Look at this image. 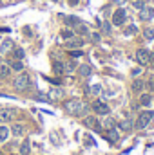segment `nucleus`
<instances>
[{
    "label": "nucleus",
    "instance_id": "obj_1",
    "mask_svg": "<svg viewBox=\"0 0 154 155\" xmlns=\"http://www.w3.org/2000/svg\"><path fill=\"white\" fill-rule=\"evenodd\" d=\"M65 108H67L69 114H73V116H76V117H82L89 112V105H85V103L80 101V99H71V101H67V103H65Z\"/></svg>",
    "mask_w": 154,
    "mask_h": 155
},
{
    "label": "nucleus",
    "instance_id": "obj_2",
    "mask_svg": "<svg viewBox=\"0 0 154 155\" xmlns=\"http://www.w3.org/2000/svg\"><path fill=\"white\" fill-rule=\"evenodd\" d=\"M29 85H31V76L26 74V72L18 74V76L15 78V81H13V87H15L16 90H27Z\"/></svg>",
    "mask_w": 154,
    "mask_h": 155
},
{
    "label": "nucleus",
    "instance_id": "obj_3",
    "mask_svg": "<svg viewBox=\"0 0 154 155\" xmlns=\"http://www.w3.org/2000/svg\"><path fill=\"white\" fill-rule=\"evenodd\" d=\"M154 119V112L152 110H143L140 117H138V121H136V128H140V130H143V128H147L149 124H151V121Z\"/></svg>",
    "mask_w": 154,
    "mask_h": 155
},
{
    "label": "nucleus",
    "instance_id": "obj_4",
    "mask_svg": "<svg viewBox=\"0 0 154 155\" xmlns=\"http://www.w3.org/2000/svg\"><path fill=\"white\" fill-rule=\"evenodd\" d=\"M93 110H94L98 116H107V114L111 112L109 105H107V103H103V101H94V103H93Z\"/></svg>",
    "mask_w": 154,
    "mask_h": 155
},
{
    "label": "nucleus",
    "instance_id": "obj_5",
    "mask_svg": "<svg viewBox=\"0 0 154 155\" xmlns=\"http://www.w3.org/2000/svg\"><path fill=\"white\" fill-rule=\"evenodd\" d=\"M136 60L142 63V65H149L151 63V52L147 49H138L136 51Z\"/></svg>",
    "mask_w": 154,
    "mask_h": 155
},
{
    "label": "nucleus",
    "instance_id": "obj_6",
    "mask_svg": "<svg viewBox=\"0 0 154 155\" xmlns=\"http://www.w3.org/2000/svg\"><path fill=\"white\" fill-rule=\"evenodd\" d=\"M125 18H127L125 9H116L114 15H113V24L114 25H123L125 24Z\"/></svg>",
    "mask_w": 154,
    "mask_h": 155
},
{
    "label": "nucleus",
    "instance_id": "obj_7",
    "mask_svg": "<svg viewBox=\"0 0 154 155\" xmlns=\"http://www.w3.org/2000/svg\"><path fill=\"white\" fill-rule=\"evenodd\" d=\"M15 116H16V110H13V108H2V110H0V123L13 121Z\"/></svg>",
    "mask_w": 154,
    "mask_h": 155
},
{
    "label": "nucleus",
    "instance_id": "obj_8",
    "mask_svg": "<svg viewBox=\"0 0 154 155\" xmlns=\"http://www.w3.org/2000/svg\"><path fill=\"white\" fill-rule=\"evenodd\" d=\"M83 124L87 126V128H91V130H96V132H100L102 130V126H100V123H98V119L93 116H87L83 119Z\"/></svg>",
    "mask_w": 154,
    "mask_h": 155
},
{
    "label": "nucleus",
    "instance_id": "obj_9",
    "mask_svg": "<svg viewBox=\"0 0 154 155\" xmlns=\"http://www.w3.org/2000/svg\"><path fill=\"white\" fill-rule=\"evenodd\" d=\"M15 49V43H13V40L5 38L0 41V54H7V52H11Z\"/></svg>",
    "mask_w": 154,
    "mask_h": 155
},
{
    "label": "nucleus",
    "instance_id": "obj_10",
    "mask_svg": "<svg viewBox=\"0 0 154 155\" xmlns=\"http://www.w3.org/2000/svg\"><path fill=\"white\" fill-rule=\"evenodd\" d=\"M154 18V7H143L140 11V20L147 22V20H152Z\"/></svg>",
    "mask_w": 154,
    "mask_h": 155
},
{
    "label": "nucleus",
    "instance_id": "obj_11",
    "mask_svg": "<svg viewBox=\"0 0 154 155\" xmlns=\"http://www.w3.org/2000/svg\"><path fill=\"white\" fill-rule=\"evenodd\" d=\"M69 49H80L82 45H83V40H80V38H76V40H67V43H65Z\"/></svg>",
    "mask_w": 154,
    "mask_h": 155
},
{
    "label": "nucleus",
    "instance_id": "obj_12",
    "mask_svg": "<svg viewBox=\"0 0 154 155\" xmlns=\"http://www.w3.org/2000/svg\"><path fill=\"white\" fill-rule=\"evenodd\" d=\"M78 72H80V76L87 78V76H91V72H93V69H91L89 65H78Z\"/></svg>",
    "mask_w": 154,
    "mask_h": 155
},
{
    "label": "nucleus",
    "instance_id": "obj_13",
    "mask_svg": "<svg viewBox=\"0 0 154 155\" xmlns=\"http://www.w3.org/2000/svg\"><path fill=\"white\" fill-rule=\"evenodd\" d=\"M9 67L13 69V71H24V63H22V60H13V61H9Z\"/></svg>",
    "mask_w": 154,
    "mask_h": 155
},
{
    "label": "nucleus",
    "instance_id": "obj_14",
    "mask_svg": "<svg viewBox=\"0 0 154 155\" xmlns=\"http://www.w3.org/2000/svg\"><path fill=\"white\" fill-rule=\"evenodd\" d=\"M143 87H145V81H142V79H134L132 81V92H142Z\"/></svg>",
    "mask_w": 154,
    "mask_h": 155
},
{
    "label": "nucleus",
    "instance_id": "obj_15",
    "mask_svg": "<svg viewBox=\"0 0 154 155\" xmlns=\"http://www.w3.org/2000/svg\"><path fill=\"white\" fill-rule=\"evenodd\" d=\"M49 96H51V99H60V97L64 96V90L54 87V88H51V90H49Z\"/></svg>",
    "mask_w": 154,
    "mask_h": 155
},
{
    "label": "nucleus",
    "instance_id": "obj_16",
    "mask_svg": "<svg viewBox=\"0 0 154 155\" xmlns=\"http://www.w3.org/2000/svg\"><path fill=\"white\" fill-rule=\"evenodd\" d=\"M65 24H67L69 27H76L78 24H82V20L76 18V16H65Z\"/></svg>",
    "mask_w": 154,
    "mask_h": 155
},
{
    "label": "nucleus",
    "instance_id": "obj_17",
    "mask_svg": "<svg viewBox=\"0 0 154 155\" xmlns=\"http://www.w3.org/2000/svg\"><path fill=\"white\" fill-rule=\"evenodd\" d=\"M102 124H103V128H105V130H111V128H116V121L113 119V117H105Z\"/></svg>",
    "mask_w": 154,
    "mask_h": 155
},
{
    "label": "nucleus",
    "instance_id": "obj_18",
    "mask_svg": "<svg viewBox=\"0 0 154 155\" xmlns=\"http://www.w3.org/2000/svg\"><path fill=\"white\" fill-rule=\"evenodd\" d=\"M31 153V144H29V141L26 139L24 143H22V146H20V155H29Z\"/></svg>",
    "mask_w": 154,
    "mask_h": 155
},
{
    "label": "nucleus",
    "instance_id": "obj_19",
    "mask_svg": "<svg viewBox=\"0 0 154 155\" xmlns=\"http://www.w3.org/2000/svg\"><path fill=\"white\" fill-rule=\"evenodd\" d=\"M11 132H13L15 135H24V134H26V126H24V124H13Z\"/></svg>",
    "mask_w": 154,
    "mask_h": 155
},
{
    "label": "nucleus",
    "instance_id": "obj_20",
    "mask_svg": "<svg viewBox=\"0 0 154 155\" xmlns=\"http://www.w3.org/2000/svg\"><path fill=\"white\" fill-rule=\"evenodd\" d=\"M7 137H9V128L7 126H0V144L5 143Z\"/></svg>",
    "mask_w": 154,
    "mask_h": 155
},
{
    "label": "nucleus",
    "instance_id": "obj_21",
    "mask_svg": "<svg viewBox=\"0 0 154 155\" xmlns=\"http://www.w3.org/2000/svg\"><path fill=\"white\" fill-rule=\"evenodd\" d=\"M76 63L75 61H67V63H64V72H67V74H71V72H75L76 71Z\"/></svg>",
    "mask_w": 154,
    "mask_h": 155
},
{
    "label": "nucleus",
    "instance_id": "obj_22",
    "mask_svg": "<svg viewBox=\"0 0 154 155\" xmlns=\"http://www.w3.org/2000/svg\"><path fill=\"white\" fill-rule=\"evenodd\" d=\"M107 139H109L111 143H116V141L120 139V135H118L116 128H111V130H107Z\"/></svg>",
    "mask_w": 154,
    "mask_h": 155
},
{
    "label": "nucleus",
    "instance_id": "obj_23",
    "mask_svg": "<svg viewBox=\"0 0 154 155\" xmlns=\"http://www.w3.org/2000/svg\"><path fill=\"white\" fill-rule=\"evenodd\" d=\"M9 74H11V67L0 63V78H9Z\"/></svg>",
    "mask_w": 154,
    "mask_h": 155
},
{
    "label": "nucleus",
    "instance_id": "obj_24",
    "mask_svg": "<svg viewBox=\"0 0 154 155\" xmlns=\"http://www.w3.org/2000/svg\"><path fill=\"white\" fill-rule=\"evenodd\" d=\"M60 36L65 38V40H71V38H75V31H71V29H64V31L60 33Z\"/></svg>",
    "mask_w": 154,
    "mask_h": 155
},
{
    "label": "nucleus",
    "instance_id": "obj_25",
    "mask_svg": "<svg viewBox=\"0 0 154 155\" xmlns=\"http://www.w3.org/2000/svg\"><path fill=\"white\" fill-rule=\"evenodd\" d=\"M140 105H142V107H149V105H151V96H149V94H143V96L140 97Z\"/></svg>",
    "mask_w": 154,
    "mask_h": 155
},
{
    "label": "nucleus",
    "instance_id": "obj_26",
    "mask_svg": "<svg viewBox=\"0 0 154 155\" xmlns=\"http://www.w3.org/2000/svg\"><path fill=\"white\" fill-rule=\"evenodd\" d=\"M75 33H78V35H87L89 31H87V27L83 24H78L76 27H75Z\"/></svg>",
    "mask_w": 154,
    "mask_h": 155
},
{
    "label": "nucleus",
    "instance_id": "obj_27",
    "mask_svg": "<svg viewBox=\"0 0 154 155\" xmlns=\"http://www.w3.org/2000/svg\"><path fill=\"white\" fill-rule=\"evenodd\" d=\"M120 128H121V130H131V128H132V123H131L129 119H125V121L120 123Z\"/></svg>",
    "mask_w": 154,
    "mask_h": 155
},
{
    "label": "nucleus",
    "instance_id": "obj_28",
    "mask_svg": "<svg viewBox=\"0 0 154 155\" xmlns=\"http://www.w3.org/2000/svg\"><path fill=\"white\" fill-rule=\"evenodd\" d=\"M123 33L129 36V35H136V33H138V29H136V25H129V27H125V31H123Z\"/></svg>",
    "mask_w": 154,
    "mask_h": 155
},
{
    "label": "nucleus",
    "instance_id": "obj_29",
    "mask_svg": "<svg viewBox=\"0 0 154 155\" xmlns=\"http://www.w3.org/2000/svg\"><path fill=\"white\" fill-rule=\"evenodd\" d=\"M143 36H145V40H154V29H145V33H143Z\"/></svg>",
    "mask_w": 154,
    "mask_h": 155
},
{
    "label": "nucleus",
    "instance_id": "obj_30",
    "mask_svg": "<svg viewBox=\"0 0 154 155\" xmlns=\"http://www.w3.org/2000/svg\"><path fill=\"white\" fill-rule=\"evenodd\" d=\"M13 54H15V60H22L24 58V51L22 49H13Z\"/></svg>",
    "mask_w": 154,
    "mask_h": 155
},
{
    "label": "nucleus",
    "instance_id": "obj_31",
    "mask_svg": "<svg viewBox=\"0 0 154 155\" xmlns=\"http://www.w3.org/2000/svg\"><path fill=\"white\" fill-rule=\"evenodd\" d=\"M132 7H136V9H143V7H145V4H143L142 0H136V2L132 4Z\"/></svg>",
    "mask_w": 154,
    "mask_h": 155
},
{
    "label": "nucleus",
    "instance_id": "obj_32",
    "mask_svg": "<svg viewBox=\"0 0 154 155\" xmlns=\"http://www.w3.org/2000/svg\"><path fill=\"white\" fill-rule=\"evenodd\" d=\"M102 27H103V33H105V35H109V33H111V25H109L107 22H103V24H102Z\"/></svg>",
    "mask_w": 154,
    "mask_h": 155
},
{
    "label": "nucleus",
    "instance_id": "obj_33",
    "mask_svg": "<svg viewBox=\"0 0 154 155\" xmlns=\"http://www.w3.org/2000/svg\"><path fill=\"white\" fill-rule=\"evenodd\" d=\"M54 71L62 74V72H64V63H54Z\"/></svg>",
    "mask_w": 154,
    "mask_h": 155
},
{
    "label": "nucleus",
    "instance_id": "obj_34",
    "mask_svg": "<svg viewBox=\"0 0 154 155\" xmlns=\"http://www.w3.org/2000/svg\"><path fill=\"white\" fill-rule=\"evenodd\" d=\"M100 90H102V87H100V85H93V87H91V92H93V94H98Z\"/></svg>",
    "mask_w": 154,
    "mask_h": 155
},
{
    "label": "nucleus",
    "instance_id": "obj_35",
    "mask_svg": "<svg viewBox=\"0 0 154 155\" xmlns=\"http://www.w3.org/2000/svg\"><path fill=\"white\" fill-rule=\"evenodd\" d=\"M71 56H73V58H80V56H82V51H73V52H71Z\"/></svg>",
    "mask_w": 154,
    "mask_h": 155
},
{
    "label": "nucleus",
    "instance_id": "obj_36",
    "mask_svg": "<svg viewBox=\"0 0 154 155\" xmlns=\"http://www.w3.org/2000/svg\"><path fill=\"white\" fill-rule=\"evenodd\" d=\"M91 38H93V41H100V35H98V33H93Z\"/></svg>",
    "mask_w": 154,
    "mask_h": 155
},
{
    "label": "nucleus",
    "instance_id": "obj_37",
    "mask_svg": "<svg viewBox=\"0 0 154 155\" xmlns=\"http://www.w3.org/2000/svg\"><path fill=\"white\" fill-rule=\"evenodd\" d=\"M142 72V69H132V76H138Z\"/></svg>",
    "mask_w": 154,
    "mask_h": 155
},
{
    "label": "nucleus",
    "instance_id": "obj_38",
    "mask_svg": "<svg viewBox=\"0 0 154 155\" xmlns=\"http://www.w3.org/2000/svg\"><path fill=\"white\" fill-rule=\"evenodd\" d=\"M67 2H69V5H76L80 0H67Z\"/></svg>",
    "mask_w": 154,
    "mask_h": 155
},
{
    "label": "nucleus",
    "instance_id": "obj_39",
    "mask_svg": "<svg viewBox=\"0 0 154 155\" xmlns=\"http://www.w3.org/2000/svg\"><path fill=\"white\" fill-rule=\"evenodd\" d=\"M151 63H154V52H151Z\"/></svg>",
    "mask_w": 154,
    "mask_h": 155
},
{
    "label": "nucleus",
    "instance_id": "obj_40",
    "mask_svg": "<svg viewBox=\"0 0 154 155\" xmlns=\"http://www.w3.org/2000/svg\"><path fill=\"white\" fill-rule=\"evenodd\" d=\"M51 2H58V0H51Z\"/></svg>",
    "mask_w": 154,
    "mask_h": 155
}]
</instances>
